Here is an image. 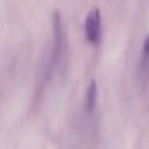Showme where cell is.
<instances>
[{"label": "cell", "mask_w": 149, "mask_h": 149, "mask_svg": "<svg viewBox=\"0 0 149 149\" xmlns=\"http://www.w3.org/2000/svg\"><path fill=\"white\" fill-rule=\"evenodd\" d=\"M95 101H97V84L95 80L92 79L86 93V109L88 112H91L94 108Z\"/></svg>", "instance_id": "obj_2"}, {"label": "cell", "mask_w": 149, "mask_h": 149, "mask_svg": "<svg viewBox=\"0 0 149 149\" xmlns=\"http://www.w3.org/2000/svg\"><path fill=\"white\" fill-rule=\"evenodd\" d=\"M100 10L93 8L88 12L85 20V35L92 43H97L100 38Z\"/></svg>", "instance_id": "obj_1"}, {"label": "cell", "mask_w": 149, "mask_h": 149, "mask_svg": "<svg viewBox=\"0 0 149 149\" xmlns=\"http://www.w3.org/2000/svg\"><path fill=\"white\" fill-rule=\"evenodd\" d=\"M141 70L147 71L149 66V34L146 36L143 41V47H142V52H141Z\"/></svg>", "instance_id": "obj_3"}]
</instances>
